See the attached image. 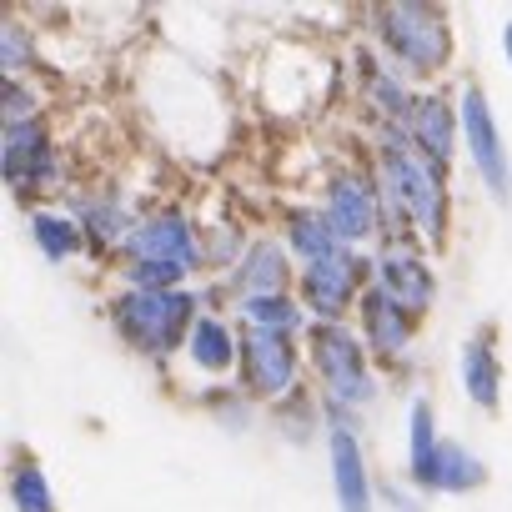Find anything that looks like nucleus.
Listing matches in <instances>:
<instances>
[{"mask_svg": "<svg viewBox=\"0 0 512 512\" xmlns=\"http://www.w3.org/2000/svg\"><path fill=\"white\" fill-rule=\"evenodd\" d=\"M462 382L477 407H497V357H492L487 337H472L462 347Z\"/></svg>", "mask_w": 512, "mask_h": 512, "instance_id": "dca6fc26", "label": "nucleus"}, {"mask_svg": "<svg viewBox=\"0 0 512 512\" xmlns=\"http://www.w3.org/2000/svg\"><path fill=\"white\" fill-rule=\"evenodd\" d=\"M11 492H16V507H21V512H56V502H51V487H46L41 467H31V462L16 472Z\"/></svg>", "mask_w": 512, "mask_h": 512, "instance_id": "4be33fe9", "label": "nucleus"}, {"mask_svg": "<svg viewBox=\"0 0 512 512\" xmlns=\"http://www.w3.org/2000/svg\"><path fill=\"white\" fill-rule=\"evenodd\" d=\"M287 282V262H282V251L277 246H251L246 256V267L236 272V287H246L251 297H277V287Z\"/></svg>", "mask_w": 512, "mask_h": 512, "instance_id": "f3484780", "label": "nucleus"}, {"mask_svg": "<svg viewBox=\"0 0 512 512\" xmlns=\"http://www.w3.org/2000/svg\"><path fill=\"white\" fill-rule=\"evenodd\" d=\"M36 241H41V251L51 256V262H66V256L81 246V231L66 216H36Z\"/></svg>", "mask_w": 512, "mask_h": 512, "instance_id": "412c9836", "label": "nucleus"}, {"mask_svg": "<svg viewBox=\"0 0 512 512\" xmlns=\"http://www.w3.org/2000/svg\"><path fill=\"white\" fill-rule=\"evenodd\" d=\"M462 126H467V151L477 161V171L487 176V186L497 196H507L512 186V171H507V151L497 141V126H492V111L482 101V91H462Z\"/></svg>", "mask_w": 512, "mask_h": 512, "instance_id": "423d86ee", "label": "nucleus"}, {"mask_svg": "<svg viewBox=\"0 0 512 512\" xmlns=\"http://www.w3.org/2000/svg\"><path fill=\"white\" fill-rule=\"evenodd\" d=\"M332 477H337V502H342V512H372L367 467H362L357 437H352L347 427H332Z\"/></svg>", "mask_w": 512, "mask_h": 512, "instance_id": "f8f14e48", "label": "nucleus"}, {"mask_svg": "<svg viewBox=\"0 0 512 512\" xmlns=\"http://www.w3.org/2000/svg\"><path fill=\"white\" fill-rule=\"evenodd\" d=\"M502 46H507V56H512V26H507V36H502Z\"/></svg>", "mask_w": 512, "mask_h": 512, "instance_id": "cd10ccee", "label": "nucleus"}, {"mask_svg": "<svg viewBox=\"0 0 512 512\" xmlns=\"http://www.w3.org/2000/svg\"><path fill=\"white\" fill-rule=\"evenodd\" d=\"M382 41L407 71H442L447 61V26L427 6H387L382 16Z\"/></svg>", "mask_w": 512, "mask_h": 512, "instance_id": "f03ea898", "label": "nucleus"}, {"mask_svg": "<svg viewBox=\"0 0 512 512\" xmlns=\"http://www.w3.org/2000/svg\"><path fill=\"white\" fill-rule=\"evenodd\" d=\"M26 61H31V41H26L21 26L11 21V26H6V51H0V66H6V76L16 81V76L26 71Z\"/></svg>", "mask_w": 512, "mask_h": 512, "instance_id": "393cba45", "label": "nucleus"}, {"mask_svg": "<svg viewBox=\"0 0 512 512\" xmlns=\"http://www.w3.org/2000/svg\"><path fill=\"white\" fill-rule=\"evenodd\" d=\"M246 322H251V332L287 337V332L302 322V312H297L287 297H251V302H246Z\"/></svg>", "mask_w": 512, "mask_h": 512, "instance_id": "aec40b11", "label": "nucleus"}, {"mask_svg": "<svg viewBox=\"0 0 512 512\" xmlns=\"http://www.w3.org/2000/svg\"><path fill=\"white\" fill-rule=\"evenodd\" d=\"M352 287H357V262L347 256H332V262H312L307 277H302V292H307V307L327 322H337L352 302Z\"/></svg>", "mask_w": 512, "mask_h": 512, "instance_id": "9d476101", "label": "nucleus"}, {"mask_svg": "<svg viewBox=\"0 0 512 512\" xmlns=\"http://www.w3.org/2000/svg\"><path fill=\"white\" fill-rule=\"evenodd\" d=\"M231 357H236V342H231L226 322L201 317V322H196V332H191V362H196V367H206V372H226V367H231Z\"/></svg>", "mask_w": 512, "mask_h": 512, "instance_id": "6ab92c4d", "label": "nucleus"}, {"mask_svg": "<svg viewBox=\"0 0 512 512\" xmlns=\"http://www.w3.org/2000/svg\"><path fill=\"white\" fill-rule=\"evenodd\" d=\"M417 482L442 487V492H467V487H477V482H482V462H477L467 447L442 442V447L432 452V462H427V472H422Z\"/></svg>", "mask_w": 512, "mask_h": 512, "instance_id": "4468645a", "label": "nucleus"}, {"mask_svg": "<svg viewBox=\"0 0 512 512\" xmlns=\"http://www.w3.org/2000/svg\"><path fill=\"white\" fill-rule=\"evenodd\" d=\"M377 277H382V292H387L402 312H427V307H432V277H427V267L417 262V251H407V246L382 251Z\"/></svg>", "mask_w": 512, "mask_h": 512, "instance_id": "6e6552de", "label": "nucleus"}, {"mask_svg": "<svg viewBox=\"0 0 512 512\" xmlns=\"http://www.w3.org/2000/svg\"><path fill=\"white\" fill-rule=\"evenodd\" d=\"M362 322H367V337H372V347L382 352V357H397V352H407V337H412V327H407V312L377 287V292H367L362 297Z\"/></svg>", "mask_w": 512, "mask_h": 512, "instance_id": "ddd939ff", "label": "nucleus"}, {"mask_svg": "<svg viewBox=\"0 0 512 512\" xmlns=\"http://www.w3.org/2000/svg\"><path fill=\"white\" fill-rule=\"evenodd\" d=\"M6 176L11 186H36V181H56V166H51V146H46V131L36 121H16L6 126Z\"/></svg>", "mask_w": 512, "mask_h": 512, "instance_id": "1a4fd4ad", "label": "nucleus"}, {"mask_svg": "<svg viewBox=\"0 0 512 512\" xmlns=\"http://www.w3.org/2000/svg\"><path fill=\"white\" fill-rule=\"evenodd\" d=\"M327 221H332V231H337L342 241L372 236V231H377V201H372V191H367L357 176H342V181L332 186V196H327Z\"/></svg>", "mask_w": 512, "mask_h": 512, "instance_id": "9b49d317", "label": "nucleus"}, {"mask_svg": "<svg viewBox=\"0 0 512 512\" xmlns=\"http://www.w3.org/2000/svg\"><path fill=\"white\" fill-rule=\"evenodd\" d=\"M91 231H96L101 246L121 241V236H126V231H121V211H116V206H96V211H91Z\"/></svg>", "mask_w": 512, "mask_h": 512, "instance_id": "bb28decb", "label": "nucleus"}, {"mask_svg": "<svg viewBox=\"0 0 512 512\" xmlns=\"http://www.w3.org/2000/svg\"><path fill=\"white\" fill-rule=\"evenodd\" d=\"M412 146L432 161H447L452 156V116L437 96L427 101H412Z\"/></svg>", "mask_w": 512, "mask_h": 512, "instance_id": "2eb2a0df", "label": "nucleus"}, {"mask_svg": "<svg viewBox=\"0 0 512 512\" xmlns=\"http://www.w3.org/2000/svg\"><path fill=\"white\" fill-rule=\"evenodd\" d=\"M297 377V352L287 347V337H272V332H251L246 337V382L251 392L262 397H282Z\"/></svg>", "mask_w": 512, "mask_h": 512, "instance_id": "0eeeda50", "label": "nucleus"}, {"mask_svg": "<svg viewBox=\"0 0 512 512\" xmlns=\"http://www.w3.org/2000/svg\"><path fill=\"white\" fill-rule=\"evenodd\" d=\"M312 347H317V372L327 382V392L347 407H362L372 402V377H367V362H362V347L342 332V327H317L312 332Z\"/></svg>", "mask_w": 512, "mask_h": 512, "instance_id": "20e7f679", "label": "nucleus"}, {"mask_svg": "<svg viewBox=\"0 0 512 512\" xmlns=\"http://www.w3.org/2000/svg\"><path fill=\"white\" fill-rule=\"evenodd\" d=\"M126 251L136 256V262H171V267H186V272H196V267H201L196 231H191L181 216H156V221L131 226Z\"/></svg>", "mask_w": 512, "mask_h": 512, "instance_id": "39448f33", "label": "nucleus"}, {"mask_svg": "<svg viewBox=\"0 0 512 512\" xmlns=\"http://www.w3.org/2000/svg\"><path fill=\"white\" fill-rule=\"evenodd\" d=\"M191 297L181 292H131L116 302V327L136 342V347H151V352H171L181 342V327L191 317Z\"/></svg>", "mask_w": 512, "mask_h": 512, "instance_id": "7ed1b4c3", "label": "nucleus"}, {"mask_svg": "<svg viewBox=\"0 0 512 512\" xmlns=\"http://www.w3.org/2000/svg\"><path fill=\"white\" fill-rule=\"evenodd\" d=\"M432 452H437V442H432V407L417 402V407H412V477L427 472Z\"/></svg>", "mask_w": 512, "mask_h": 512, "instance_id": "5701e85b", "label": "nucleus"}, {"mask_svg": "<svg viewBox=\"0 0 512 512\" xmlns=\"http://www.w3.org/2000/svg\"><path fill=\"white\" fill-rule=\"evenodd\" d=\"M126 277H131L136 292H166L171 282L186 277V267H171V262H136V267H126Z\"/></svg>", "mask_w": 512, "mask_h": 512, "instance_id": "b1692460", "label": "nucleus"}, {"mask_svg": "<svg viewBox=\"0 0 512 512\" xmlns=\"http://www.w3.org/2000/svg\"><path fill=\"white\" fill-rule=\"evenodd\" d=\"M367 91H372V101H377L382 111H402V86H397L392 76H382L372 61H367Z\"/></svg>", "mask_w": 512, "mask_h": 512, "instance_id": "a878e982", "label": "nucleus"}, {"mask_svg": "<svg viewBox=\"0 0 512 512\" xmlns=\"http://www.w3.org/2000/svg\"><path fill=\"white\" fill-rule=\"evenodd\" d=\"M337 241H342V236L332 231L327 216H312V211H297V216H292V246L307 256V267H312V262H332V256H342Z\"/></svg>", "mask_w": 512, "mask_h": 512, "instance_id": "a211bd4d", "label": "nucleus"}, {"mask_svg": "<svg viewBox=\"0 0 512 512\" xmlns=\"http://www.w3.org/2000/svg\"><path fill=\"white\" fill-rule=\"evenodd\" d=\"M382 161H387V191H392V201L412 216L417 231L442 236V181H437L432 161L417 146H402V141L392 151H382Z\"/></svg>", "mask_w": 512, "mask_h": 512, "instance_id": "f257e3e1", "label": "nucleus"}]
</instances>
